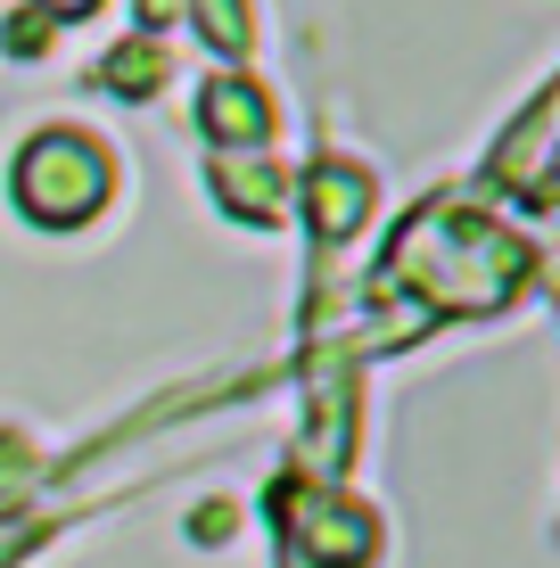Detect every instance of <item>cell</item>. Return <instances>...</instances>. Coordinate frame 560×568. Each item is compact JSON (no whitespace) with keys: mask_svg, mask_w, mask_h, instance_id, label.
Masks as SVG:
<instances>
[{"mask_svg":"<svg viewBox=\"0 0 560 568\" xmlns=\"http://www.w3.org/2000/svg\"><path fill=\"white\" fill-rule=\"evenodd\" d=\"M115 199V141L91 124H42L9 156V206L33 231H83Z\"/></svg>","mask_w":560,"mask_h":568,"instance_id":"obj_2","label":"cell"},{"mask_svg":"<svg viewBox=\"0 0 560 568\" xmlns=\"http://www.w3.org/2000/svg\"><path fill=\"white\" fill-rule=\"evenodd\" d=\"M198 132H206V149H215V156H256V149H273L281 108L256 91V74H206Z\"/></svg>","mask_w":560,"mask_h":568,"instance_id":"obj_5","label":"cell"},{"mask_svg":"<svg viewBox=\"0 0 560 568\" xmlns=\"http://www.w3.org/2000/svg\"><path fill=\"white\" fill-rule=\"evenodd\" d=\"M297 223L314 231V247L330 256V247H346L363 223H371V206H379V182H371V165H355V156H314L305 165V182H297Z\"/></svg>","mask_w":560,"mask_h":568,"instance_id":"obj_3","label":"cell"},{"mask_svg":"<svg viewBox=\"0 0 560 568\" xmlns=\"http://www.w3.org/2000/svg\"><path fill=\"white\" fill-rule=\"evenodd\" d=\"M552 83H536L528 91V108L511 115V132L495 141V156H487V182H495V199L503 206H519V214H544V199H552V182H544V165H552Z\"/></svg>","mask_w":560,"mask_h":568,"instance_id":"obj_4","label":"cell"},{"mask_svg":"<svg viewBox=\"0 0 560 568\" xmlns=\"http://www.w3.org/2000/svg\"><path fill=\"white\" fill-rule=\"evenodd\" d=\"M91 83H108L115 100H149V91L165 83V58H157V42H149V33H132L124 50H108L100 67H91Z\"/></svg>","mask_w":560,"mask_h":568,"instance_id":"obj_6","label":"cell"},{"mask_svg":"<svg viewBox=\"0 0 560 568\" xmlns=\"http://www.w3.org/2000/svg\"><path fill=\"white\" fill-rule=\"evenodd\" d=\"M33 17H50V26H83V17H100V0H33Z\"/></svg>","mask_w":560,"mask_h":568,"instance_id":"obj_7","label":"cell"},{"mask_svg":"<svg viewBox=\"0 0 560 568\" xmlns=\"http://www.w3.org/2000/svg\"><path fill=\"white\" fill-rule=\"evenodd\" d=\"M536 281H544V256L503 223V214L470 206L461 190H437V199L404 206V223L388 231L371 264V297L404 305L413 329H454V322H495V313L528 305Z\"/></svg>","mask_w":560,"mask_h":568,"instance_id":"obj_1","label":"cell"}]
</instances>
